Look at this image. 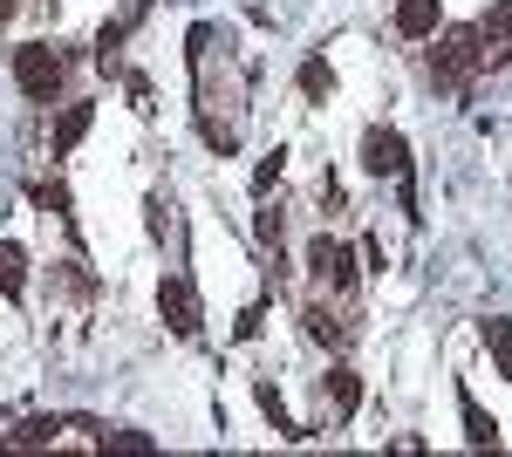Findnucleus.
<instances>
[{
    "label": "nucleus",
    "mask_w": 512,
    "mask_h": 457,
    "mask_svg": "<svg viewBox=\"0 0 512 457\" xmlns=\"http://www.w3.org/2000/svg\"><path fill=\"white\" fill-rule=\"evenodd\" d=\"M444 28V7L437 0H396V35L403 41H431Z\"/></svg>",
    "instance_id": "nucleus-8"
},
{
    "label": "nucleus",
    "mask_w": 512,
    "mask_h": 457,
    "mask_svg": "<svg viewBox=\"0 0 512 457\" xmlns=\"http://www.w3.org/2000/svg\"><path fill=\"white\" fill-rule=\"evenodd\" d=\"M158 314L171 335H198V321H205V307H198V287L185 280V273H164L158 287Z\"/></svg>",
    "instance_id": "nucleus-5"
},
{
    "label": "nucleus",
    "mask_w": 512,
    "mask_h": 457,
    "mask_svg": "<svg viewBox=\"0 0 512 457\" xmlns=\"http://www.w3.org/2000/svg\"><path fill=\"white\" fill-rule=\"evenodd\" d=\"M253 232H260V246H274V253H280V239H287V219H280V205H260Z\"/></svg>",
    "instance_id": "nucleus-15"
},
{
    "label": "nucleus",
    "mask_w": 512,
    "mask_h": 457,
    "mask_svg": "<svg viewBox=\"0 0 512 457\" xmlns=\"http://www.w3.org/2000/svg\"><path fill=\"white\" fill-rule=\"evenodd\" d=\"M280 171H287V157H267V164H260V171H253V191H260V198H274V191H280Z\"/></svg>",
    "instance_id": "nucleus-16"
},
{
    "label": "nucleus",
    "mask_w": 512,
    "mask_h": 457,
    "mask_svg": "<svg viewBox=\"0 0 512 457\" xmlns=\"http://www.w3.org/2000/svg\"><path fill=\"white\" fill-rule=\"evenodd\" d=\"M14 14H21V0H0V28H7V21H14Z\"/></svg>",
    "instance_id": "nucleus-19"
},
{
    "label": "nucleus",
    "mask_w": 512,
    "mask_h": 457,
    "mask_svg": "<svg viewBox=\"0 0 512 457\" xmlns=\"http://www.w3.org/2000/svg\"><path fill=\"white\" fill-rule=\"evenodd\" d=\"M144 7H151V0H130V7H123V14H130V21H137V14H144Z\"/></svg>",
    "instance_id": "nucleus-20"
},
{
    "label": "nucleus",
    "mask_w": 512,
    "mask_h": 457,
    "mask_svg": "<svg viewBox=\"0 0 512 457\" xmlns=\"http://www.w3.org/2000/svg\"><path fill=\"white\" fill-rule=\"evenodd\" d=\"M355 403H362V376H355L349 362H335L328 382H321V417L308 423V430H342V423L355 417Z\"/></svg>",
    "instance_id": "nucleus-4"
},
{
    "label": "nucleus",
    "mask_w": 512,
    "mask_h": 457,
    "mask_svg": "<svg viewBox=\"0 0 512 457\" xmlns=\"http://www.w3.org/2000/svg\"><path fill=\"white\" fill-rule=\"evenodd\" d=\"M308 273H315V287L328 294V301H349L355 294V253L342 246V239H328V232L308 239Z\"/></svg>",
    "instance_id": "nucleus-3"
},
{
    "label": "nucleus",
    "mask_w": 512,
    "mask_h": 457,
    "mask_svg": "<svg viewBox=\"0 0 512 457\" xmlns=\"http://www.w3.org/2000/svg\"><path fill=\"white\" fill-rule=\"evenodd\" d=\"M424 76L437 89H458L465 76H478V28H437L431 55H424Z\"/></svg>",
    "instance_id": "nucleus-2"
},
{
    "label": "nucleus",
    "mask_w": 512,
    "mask_h": 457,
    "mask_svg": "<svg viewBox=\"0 0 512 457\" xmlns=\"http://www.w3.org/2000/svg\"><path fill=\"white\" fill-rule=\"evenodd\" d=\"M89 123H96V110H89V103H69V110H62V123L48 130V137H55V157H62V151H76L82 137H89Z\"/></svg>",
    "instance_id": "nucleus-10"
},
{
    "label": "nucleus",
    "mask_w": 512,
    "mask_h": 457,
    "mask_svg": "<svg viewBox=\"0 0 512 457\" xmlns=\"http://www.w3.org/2000/svg\"><path fill=\"white\" fill-rule=\"evenodd\" d=\"M0 294H7V301H21V294H28V253H21V246H7V239H0Z\"/></svg>",
    "instance_id": "nucleus-11"
},
{
    "label": "nucleus",
    "mask_w": 512,
    "mask_h": 457,
    "mask_svg": "<svg viewBox=\"0 0 512 457\" xmlns=\"http://www.w3.org/2000/svg\"><path fill=\"white\" fill-rule=\"evenodd\" d=\"M96 451H158L144 430H96Z\"/></svg>",
    "instance_id": "nucleus-12"
},
{
    "label": "nucleus",
    "mask_w": 512,
    "mask_h": 457,
    "mask_svg": "<svg viewBox=\"0 0 512 457\" xmlns=\"http://www.w3.org/2000/svg\"><path fill=\"white\" fill-rule=\"evenodd\" d=\"M465 437H472V444H499V423L485 417V410H478L472 396H465Z\"/></svg>",
    "instance_id": "nucleus-13"
},
{
    "label": "nucleus",
    "mask_w": 512,
    "mask_h": 457,
    "mask_svg": "<svg viewBox=\"0 0 512 457\" xmlns=\"http://www.w3.org/2000/svg\"><path fill=\"white\" fill-rule=\"evenodd\" d=\"M301 89H308V96H328V89H335V76H328V62H321V55H308V62H301Z\"/></svg>",
    "instance_id": "nucleus-14"
},
{
    "label": "nucleus",
    "mask_w": 512,
    "mask_h": 457,
    "mask_svg": "<svg viewBox=\"0 0 512 457\" xmlns=\"http://www.w3.org/2000/svg\"><path fill=\"white\" fill-rule=\"evenodd\" d=\"M62 430H69V423H55V417H28V423H14V430H7V451H35V444H62Z\"/></svg>",
    "instance_id": "nucleus-9"
},
{
    "label": "nucleus",
    "mask_w": 512,
    "mask_h": 457,
    "mask_svg": "<svg viewBox=\"0 0 512 457\" xmlns=\"http://www.w3.org/2000/svg\"><path fill=\"white\" fill-rule=\"evenodd\" d=\"M35 205H41V212H55V219H62V212H69V185H35Z\"/></svg>",
    "instance_id": "nucleus-17"
},
{
    "label": "nucleus",
    "mask_w": 512,
    "mask_h": 457,
    "mask_svg": "<svg viewBox=\"0 0 512 457\" xmlns=\"http://www.w3.org/2000/svg\"><path fill=\"white\" fill-rule=\"evenodd\" d=\"M151 232H158V239H171V246H178V212H171V205H151Z\"/></svg>",
    "instance_id": "nucleus-18"
},
{
    "label": "nucleus",
    "mask_w": 512,
    "mask_h": 457,
    "mask_svg": "<svg viewBox=\"0 0 512 457\" xmlns=\"http://www.w3.org/2000/svg\"><path fill=\"white\" fill-rule=\"evenodd\" d=\"M14 82H21L28 103H55L62 82H69V55L48 48V41H21V48H14Z\"/></svg>",
    "instance_id": "nucleus-1"
},
{
    "label": "nucleus",
    "mask_w": 512,
    "mask_h": 457,
    "mask_svg": "<svg viewBox=\"0 0 512 457\" xmlns=\"http://www.w3.org/2000/svg\"><path fill=\"white\" fill-rule=\"evenodd\" d=\"M301 321H308V342L321 348H349V301H308L301 307Z\"/></svg>",
    "instance_id": "nucleus-7"
},
{
    "label": "nucleus",
    "mask_w": 512,
    "mask_h": 457,
    "mask_svg": "<svg viewBox=\"0 0 512 457\" xmlns=\"http://www.w3.org/2000/svg\"><path fill=\"white\" fill-rule=\"evenodd\" d=\"M362 171H369V178H403V171H410V144H403L396 130H369V137H362Z\"/></svg>",
    "instance_id": "nucleus-6"
}]
</instances>
